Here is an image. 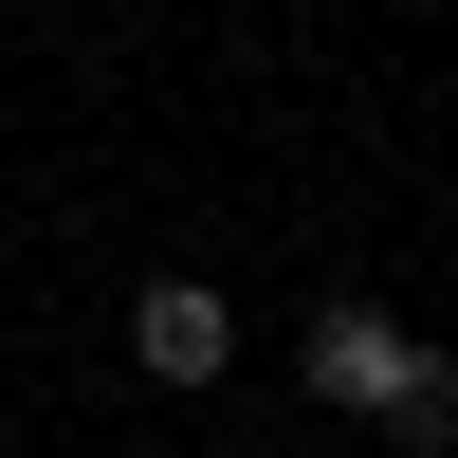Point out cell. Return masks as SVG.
<instances>
[{
  "label": "cell",
  "mask_w": 458,
  "mask_h": 458,
  "mask_svg": "<svg viewBox=\"0 0 458 458\" xmlns=\"http://www.w3.org/2000/svg\"><path fill=\"white\" fill-rule=\"evenodd\" d=\"M293 367H312V403L386 422V403H403V367H422V330H403V312H367V293H330V312L293 330Z\"/></svg>",
  "instance_id": "cell-1"
},
{
  "label": "cell",
  "mask_w": 458,
  "mask_h": 458,
  "mask_svg": "<svg viewBox=\"0 0 458 458\" xmlns=\"http://www.w3.org/2000/svg\"><path fill=\"white\" fill-rule=\"evenodd\" d=\"M386 440H403V458H458V367H440V349L403 367V403H386Z\"/></svg>",
  "instance_id": "cell-3"
},
{
  "label": "cell",
  "mask_w": 458,
  "mask_h": 458,
  "mask_svg": "<svg viewBox=\"0 0 458 458\" xmlns=\"http://www.w3.org/2000/svg\"><path fill=\"white\" fill-rule=\"evenodd\" d=\"M129 367L147 386H220V367H239V293L220 276H147L129 293Z\"/></svg>",
  "instance_id": "cell-2"
}]
</instances>
